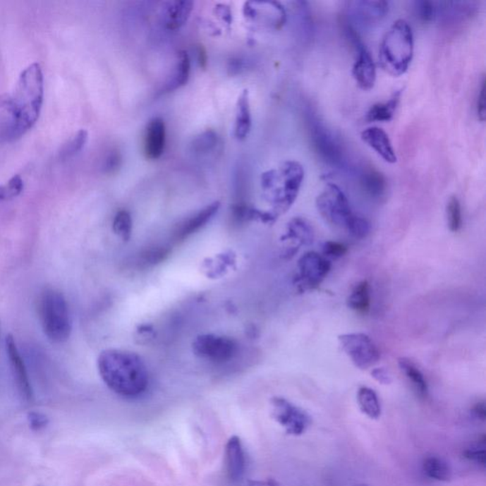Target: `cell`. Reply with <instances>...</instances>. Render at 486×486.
I'll return each instance as SVG.
<instances>
[{
    "label": "cell",
    "mask_w": 486,
    "mask_h": 486,
    "mask_svg": "<svg viewBox=\"0 0 486 486\" xmlns=\"http://www.w3.org/2000/svg\"><path fill=\"white\" fill-rule=\"evenodd\" d=\"M218 140V135L213 130L205 131L195 138L192 144V150L197 154H205L216 147Z\"/></svg>",
    "instance_id": "33"
},
{
    "label": "cell",
    "mask_w": 486,
    "mask_h": 486,
    "mask_svg": "<svg viewBox=\"0 0 486 486\" xmlns=\"http://www.w3.org/2000/svg\"><path fill=\"white\" fill-rule=\"evenodd\" d=\"M414 10H415L417 18L425 23L432 22L437 18L438 7L436 2L427 1V0L414 2Z\"/></svg>",
    "instance_id": "35"
},
{
    "label": "cell",
    "mask_w": 486,
    "mask_h": 486,
    "mask_svg": "<svg viewBox=\"0 0 486 486\" xmlns=\"http://www.w3.org/2000/svg\"><path fill=\"white\" fill-rule=\"evenodd\" d=\"M413 32L408 22L398 19L387 31L379 48L382 68L394 76L405 73L413 59Z\"/></svg>",
    "instance_id": "4"
},
{
    "label": "cell",
    "mask_w": 486,
    "mask_h": 486,
    "mask_svg": "<svg viewBox=\"0 0 486 486\" xmlns=\"http://www.w3.org/2000/svg\"><path fill=\"white\" fill-rule=\"evenodd\" d=\"M287 237L296 241L299 246L311 245L314 243V230L306 219L296 218L288 225Z\"/></svg>",
    "instance_id": "28"
},
{
    "label": "cell",
    "mask_w": 486,
    "mask_h": 486,
    "mask_svg": "<svg viewBox=\"0 0 486 486\" xmlns=\"http://www.w3.org/2000/svg\"><path fill=\"white\" fill-rule=\"evenodd\" d=\"M304 180V169L296 161H286L262 176V186L274 214H284L296 202Z\"/></svg>",
    "instance_id": "3"
},
{
    "label": "cell",
    "mask_w": 486,
    "mask_h": 486,
    "mask_svg": "<svg viewBox=\"0 0 486 486\" xmlns=\"http://www.w3.org/2000/svg\"><path fill=\"white\" fill-rule=\"evenodd\" d=\"M359 182L362 189L370 197L379 199L383 197L387 191L386 178L378 170L372 166H365L359 174Z\"/></svg>",
    "instance_id": "21"
},
{
    "label": "cell",
    "mask_w": 486,
    "mask_h": 486,
    "mask_svg": "<svg viewBox=\"0 0 486 486\" xmlns=\"http://www.w3.org/2000/svg\"><path fill=\"white\" fill-rule=\"evenodd\" d=\"M361 138L387 163H396L397 156L385 130L377 126H372L361 133Z\"/></svg>",
    "instance_id": "18"
},
{
    "label": "cell",
    "mask_w": 486,
    "mask_h": 486,
    "mask_svg": "<svg viewBox=\"0 0 486 486\" xmlns=\"http://www.w3.org/2000/svg\"><path fill=\"white\" fill-rule=\"evenodd\" d=\"M425 474L438 482H449L452 479V469L449 463L438 456H430L423 463Z\"/></svg>",
    "instance_id": "27"
},
{
    "label": "cell",
    "mask_w": 486,
    "mask_h": 486,
    "mask_svg": "<svg viewBox=\"0 0 486 486\" xmlns=\"http://www.w3.org/2000/svg\"><path fill=\"white\" fill-rule=\"evenodd\" d=\"M348 15L353 21L364 27L372 26L385 18L389 12L387 1H353L348 4Z\"/></svg>",
    "instance_id": "14"
},
{
    "label": "cell",
    "mask_w": 486,
    "mask_h": 486,
    "mask_svg": "<svg viewBox=\"0 0 486 486\" xmlns=\"http://www.w3.org/2000/svg\"><path fill=\"white\" fill-rule=\"evenodd\" d=\"M99 375L114 394L135 398L145 394L150 384V375L144 360L130 351L109 348L98 357Z\"/></svg>",
    "instance_id": "2"
},
{
    "label": "cell",
    "mask_w": 486,
    "mask_h": 486,
    "mask_svg": "<svg viewBox=\"0 0 486 486\" xmlns=\"http://www.w3.org/2000/svg\"><path fill=\"white\" fill-rule=\"evenodd\" d=\"M195 356L214 363H224L234 358L238 351V343L231 337L205 334L198 336L192 343Z\"/></svg>",
    "instance_id": "8"
},
{
    "label": "cell",
    "mask_w": 486,
    "mask_h": 486,
    "mask_svg": "<svg viewBox=\"0 0 486 486\" xmlns=\"http://www.w3.org/2000/svg\"><path fill=\"white\" fill-rule=\"evenodd\" d=\"M252 118L250 111L249 92L245 90L241 92L236 109L235 137L240 141L246 139L251 131Z\"/></svg>",
    "instance_id": "22"
},
{
    "label": "cell",
    "mask_w": 486,
    "mask_h": 486,
    "mask_svg": "<svg viewBox=\"0 0 486 486\" xmlns=\"http://www.w3.org/2000/svg\"><path fill=\"white\" fill-rule=\"evenodd\" d=\"M318 212L328 224L347 230L356 214L344 192L336 183H328L317 199Z\"/></svg>",
    "instance_id": "7"
},
{
    "label": "cell",
    "mask_w": 486,
    "mask_h": 486,
    "mask_svg": "<svg viewBox=\"0 0 486 486\" xmlns=\"http://www.w3.org/2000/svg\"><path fill=\"white\" fill-rule=\"evenodd\" d=\"M398 365H399L400 370H402L403 375L411 382L417 394L422 398L427 397L428 394L427 382L415 363L406 357H401L398 359Z\"/></svg>",
    "instance_id": "23"
},
{
    "label": "cell",
    "mask_w": 486,
    "mask_h": 486,
    "mask_svg": "<svg viewBox=\"0 0 486 486\" xmlns=\"http://www.w3.org/2000/svg\"><path fill=\"white\" fill-rule=\"evenodd\" d=\"M370 375L382 385H389V384H391L392 378L391 373L385 367H376V369L372 370Z\"/></svg>",
    "instance_id": "41"
},
{
    "label": "cell",
    "mask_w": 486,
    "mask_h": 486,
    "mask_svg": "<svg viewBox=\"0 0 486 486\" xmlns=\"http://www.w3.org/2000/svg\"><path fill=\"white\" fill-rule=\"evenodd\" d=\"M166 145V125L161 118L150 120L145 138V153L150 160H157L163 155Z\"/></svg>",
    "instance_id": "17"
},
{
    "label": "cell",
    "mask_w": 486,
    "mask_h": 486,
    "mask_svg": "<svg viewBox=\"0 0 486 486\" xmlns=\"http://www.w3.org/2000/svg\"><path fill=\"white\" fill-rule=\"evenodd\" d=\"M190 59L188 53L185 51H180L177 56L174 70L164 83L161 90L162 93L172 92L185 86L190 75Z\"/></svg>",
    "instance_id": "20"
},
{
    "label": "cell",
    "mask_w": 486,
    "mask_h": 486,
    "mask_svg": "<svg viewBox=\"0 0 486 486\" xmlns=\"http://www.w3.org/2000/svg\"><path fill=\"white\" fill-rule=\"evenodd\" d=\"M133 219L130 214L126 210H120L114 217L112 228L115 234L122 238L123 241H128L133 234Z\"/></svg>",
    "instance_id": "30"
},
{
    "label": "cell",
    "mask_w": 486,
    "mask_h": 486,
    "mask_svg": "<svg viewBox=\"0 0 486 486\" xmlns=\"http://www.w3.org/2000/svg\"><path fill=\"white\" fill-rule=\"evenodd\" d=\"M309 136L315 152L326 164L336 169H344L347 160L344 147L339 138L312 111L307 114Z\"/></svg>",
    "instance_id": "6"
},
{
    "label": "cell",
    "mask_w": 486,
    "mask_h": 486,
    "mask_svg": "<svg viewBox=\"0 0 486 486\" xmlns=\"http://www.w3.org/2000/svg\"><path fill=\"white\" fill-rule=\"evenodd\" d=\"M271 403L272 416L289 435L300 436L311 427L312 417L295 403L279 396L272 398Z\"/></svg>",
    "instance_id": "10"
},
{
    "label": "cell",
    "mask_w": 486,
    "mask_h": 486,
    "mask_svg": "<svg viewBox=\"0 0 486 486\" xmlns=\"http://www.w3.org/2000/svg\"><path fill=\"white\" fill-rule=\"evenodd\" d=\"M446 217L450 231L458 232L462 228L463 217L462 207L457 197L452 196L447 202Z\"/></svg>",
    "instance_id": "31"
},
{
    "label": "cell",
    "mask_w": 486,
    "mask_h": 486,
    "mask_svg": "<svg viewBox=\"0 0 486 486\" xmlns=\"http://www.w3.org/2000/svg\"><path fill=\"white\" fill-rule=\"evenodd\" d=\"M339 341L342 350L358 369H370L380 359V351L375 342L362 332L341 334L339 336Z\"/></svg>",
    "instance_id": "9"
},
{
    "label": "cell",
    "mask_w": 486,
    "mask_h": 486,
    "mask_svg": "<svg viewBox=\"0 0 486 486\" xmlns=\"http://www.w3.org/2000/svg\"><path fill=\"white\" fill-rule=\"evenodd\" d=\"M44 78L40 64L28 66L12 93L0 98V142H12L31 130L40 117Z\"/></svg>",
    "instance_id": "1"
},
{
    "label": "cell",
    "mask_w": 486,
    "mask_h": 486,
    "mask_svg": "<svg viewBox=\"0 0 486 486\" xmlns=\"http://www.w3.org/2000/svg\"><path fill=\"white\" fill-rule=\"evenodd\" d=\"M170 250L166 246H156L152 248L145 250L140 255L138 263L142 267H150V266L157 265L163 260H166L169 255Z\"/></svg>",
    "instance_id": "32"
},
{
    "label": "cell",
    "mask_w": 486,
    "mask_h": 486,
    "mask_svg": "<svg viewBox=\"0 0 486 486\" xmlns=\"http://www.w3.org/2000/svg\"><path fill=\"white\" fill-rule=\"evenodd\" d=\"M24 189V183L20 176L16 175L10 178L9 182L0 186V202L9 200L19 196Z\"/></svg>",
    "instance_id": "34"
},
{
    "label": "cell",
    "mask_w": 486,
    "mask_h": 486,
    "mask_svg": "<svg viewBox=\"0 0 486 486\" xmlns=\"http://www.w3.org/2000/svg\"><path fill=\"white\" fill-rule=\"evenodd\" d=\"M401 92H396L389 101L382 102L370 107L366 114L367 122H389L394 116L399 105Z\"/></svg>",
    "instance_id": "24"
},
{
    "label": "cell",
    "mask_w": 486,
    "mask_h": 486,
    "mask_svg": "<svg viewBox=\"0 0 486 486\" xmlns=\"http://www.w3.org/2000/svg\"><path fill=\"white\" fill-rule=\"evenodd\" d=\"M356 486H366V485H356Z\"/></svg>",
    "instance_id": "45"
},
{
    "label": "cell",
    "mask_w": 486,
    "mask_h": 486,
    "mask_svg": "<svg viewBox=\"0 0 486 486\" xmlns=\"http://www.w3.org/2000/svg\"><path fill=\"white\" fill-rule=\"evenodd\" d=\"M87 141V133L85 130H79L74 135L73 138L68 141L67 144L63 145L59 152L60 160L66 161L74 157L83 147Z\"/></svg>",
    "instance_id": "29"
},
{
    "label": "cell",
    "mask_w": 486,
    "mask_h": 486,
    "mask_svg": "<svg viewBox=\"0 0 486 486\" xmlns=\"http://www.w3.org/2000/svg\"><path fill=\"white\" fill-rule=\"evenodd\" d=\"M193 11V2L188 0L166 2L164 4L163 22L167 30L180 29L188 22Z\"/></svg>",
    "instance_id": "19"
},
{
    "label": "cell",
    "mask_w": 486,
    "mask_h": 486,
    "mask_svg": "<svg viewBox=\"0 0 486 486\" xmlns=\"http://www.w3.org/2000/svg\"><path fill=\"white\" fill-rule=\"evenodd\" d=\"M299 274L296 279L298 289H317L332 269L331 262L317 252H307L298 260Z\"/></svg>",
    "instance_id": "11"
},
{
    "label": "cell",
    "mask_w": 486,
    "mask_h": 486,
    "mask_svg": "<svg viewBox=\"0 0 486 486\" xmlns=\"http://www.w3.org/2000/svg\"><path fill=\"white\" fill-rule=\"evenodd\" d=\"M463 457L469 462L476 463L485 468L486 463L485 437L483 436L479 443L466 449L463 453Z\"/></svg>",
    "instance_id": "36"
},
{
    "label": "cell",
    "mask_w": 486,
    "mask_h": 486,
    "mask_svg": "<svg viewBox=\"0 0 486 486\" xmlns=\"http://www.w3.org/2000/svg\"><path fill=\"white\" fill-rule=\"evenodd\" d=\"M30 427L34 431H40L45 428L49 424L48 417L40 413L32 411L28 414Z\"/></svg>",
    "instance_id": "39"
},
{
    "label": "cell",
    "mask_w": 486,
    "mask_h": 486,
    "mask_svg": "<svg viewBox=\"0 0 486 486\" xmlns=\"http://www.w3.org/2000/svg\"><path fill=\"white\" fill-rule=\"evenodd\" d=\"M346 34L356 49V59L353 67V76L362 90H369L375 86L376 67L372 56L362 43L360 37L353 27H346Z\"/></svg>",
    "instance_id": "12"
},
{
    "label": "cell",
    "mask_w": 486,
    "mask_h": 486,
    "mask_svg": "<svg viewBox=\"0 0 486 486\" xmlns=\"http://www.w3.org/2000/svg\"><path fill=\"white\" fill-rule=\"evenodd\" d=\"M120 153L117 152V151H112L111 154L106 159L104 169H105L107 172H112L114 170H116L117 167L120 166Z\"/></svg>",
    "instance_id": "42"
},
{
    "label": "cell",
    "mask_w": 486,
    "mask_h": 486,
    "mask_svg": "<svg viewBox=\"0 0 486 486\" xmlns=\"http://www.w3.org/2000/svg\"><path fill=\"white\" fill-rule=\"evenodd\" d=\"M40 314L43 331L54 343L67 341L71 332V320L65 296L59 291L47 289L40 298Z\"/></svg>",
    "instance_id": "5"
},
{
    "label": "cell",
    "mask_w": 486,
    "mask_h": 486,
    "mask_svg": "<svg viewBox=\"0 0 486 486\" xmlns=\"http://www.w3.org/2000/svg\"><path fill=\"white\" fill-rule=\"evenodd\" d=\"M477 114L479 119L483 122L485 120V78L482 76V83L478 92L476 103Z\"/></svg>",
    "instance_id": "40"
},
{
    "label": "cell",
    "mask_w": 486,
    "mask_h": 486,
    "mask_svg": "<svg viewBox=\"0 0 486 486\" xmlns=\"http://www.w3.org/2000/svg\"><path fill=\"white\" fill-rule=\"evenodd\" d=\"M219 208H221V202H214L202 208V210L198 211L194 215L186 219L185 221L180 222L173 230L172 241L175 243H182L195 233L200 231L216 216Z\"/></svg>",
    "instance_id": "13"
},
{
    "label": "cell",
    "mask_w": 486,
    "mask_h": 486,
    "mask_svg": "<svg viewBox=\"0 0 486 486\" xmlns=\"http://www.w3.org/2000/svg\"><path fill=\"white\" fill-rule=\"evenodd\" d=\"M348 308L359 314L366 315L370 308V287L367 280L359 282L354 287L353 292L348 298Z\"/></svg>",
    "instance_id": "26"
},
{
    "label": "cell",
    "mask_w": 486,
    "mask_h": 486,
    "mask_svg": "<svg viewBox=\"0 0 486 486\" xmlns=\"http://www.w3.org/2000/svg\"><path fill=\"white\" fill-rule=\"evenodd\" d=\"M244 486H280L279 482L274 479H267L265 480H247Z\"/></svg>",
    "instance_id": "44"
},
{
    "label": "cell",
    "mask_w": 486,
    "mask_h": 486,
    "mask_svg": "<svg viewBox=\"0 0 486 486\" xmlns=\"http://www.w3.org/2000/svg\"><path fill=\"white\" fill-rule=\"evenodd\" d=\"M370 225L366 219L362 217L354 216L347 228V231L356 238H364L369 235Z\"/></svg>",
    "instance_id": "37"
},
{
    "label": "cell",
    "mask_w": 486,
    "mask_h": 486,
    "mask_svg": "<svg viewBox=\"0 0 486 486\" xmlns=\"http://www.w3.org/2000/svg\"><path fill=\"white\" fill-rule=\"evenodd\" d=\"M225 463L228 479L237 482L243 479L246 470L245 452L241 438L232 436L225 446Z\"/></svg>",
    "instance_id": "16"
},
{
    "label": "cell",
    "mask_w": 486,
    "mask_h": 486,
    "mask_svg": "<svg viewBox=\"0 0 486 486\" xmlns=\"http://www.w3.org/2000/svg\"><path fill=\"white\" fill-rule=\"evenodd\" d=\"M5 345H6L7 356L9 358L11 370H12L13 379H15L16 386H18L19 394L25 400L31 401L32 399V389L31 384H30L28 373H27L23 359H22L18 348L16 347L15 339L11 334H8L6 336Z\"/></svg>",
    "instance_id": "15"
},
{
    "label": "cell",
    "mask_w": 486,
    "mask_h": 486,
    "mask_svg": "<svg viewBox=\"0 0 486 486\" xmlns=\"http://www.w3.org/2000/svg\"><path fill=\"white\" fill-rule=\"evenodd\" d=\"M472 413L476 417L477 419L480 420V421L485 422L486 420V406L485 401H480L475 403L473 408H472Z\"/></svg>",
    "instance_id": "43"
},
{
    "label": "cell",
    "mask_w": 486,
    "mask_h": 486,
    "mask_svg": "<svg viewBox=\"0 0 486 486\" xmlns=\"http://www.w3.org/2000/svg\"><path fill=\"white\" fill-rule=\"evenodd\" d=\"M323 255L332 259H339L347 254L348 247L339 241H326L322 246Z\"/></svg>",
    "instance_id": "38"
},
{
    "label": "cell",
    "mask_w": 486,
    "mask_h": 486,
    "mask_svg": "<svg viewBox=\"0 0 486 486\" xmlns=\"http://www.w3.org/2000/svg\"><path fill=\"white\" fill-rule=\"evenodd\" d=\"M357 402L362 413L370 419L380 418L382 408L380 400L375 389L369 387H361L357 391Z\"/></svg>",
    "instance_id": "25"
}]
</instances>
